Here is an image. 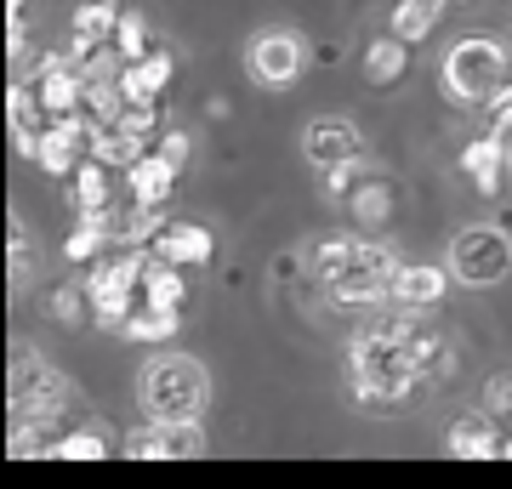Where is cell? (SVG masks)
Returning a JSON list of instances; mask_svg holds the SVG:
<instances>
[{
  "mask_svg": "<svg viewBox=\"0 0 512 489\" xmlns=\"http://www.w3.org/2000/svg\"><path fill=\"white\" fill-rule=\"evenodd\" d=\"M148 251L160 256V262H171V268H205L211 256H217V239H211V228H200V222H177V217H165L160 239L148 245Z\"/></svg>",
  "mask_w": 512,
  "mask_h": 489,
  "instance_id": "cell-11",
  "label": "cell"
},
{
  "mask_svg": "<svg viewBox=\"0 0 512 489\" xmlns=\"http://www.w3.org/2000/svg\"><path fill=\"white\" fill-rule=\"evenodd\" d=\"M501 455H507V461H512V433H507V450H501Z\"/></svg>",
  "mask_w": 512,
  "mask_h": 489,
  "instance_id": "cell-33",
  "label": "cell"
},
{
  "mask_svg": "<svg viewBox=\"0 0 512 489\" xmlns=\"http://www.w3.org/2000/svg\"><path fill=\"white\" fill-rule=\"evenodd\" d=\"M80 302H86V290H52V296H46V313H52L57 325H74V319H80Z\"/></svg>",
  "mask_w": 512,
  "mask_h": 489,
  "instance_id": "cell-28",
  "label": "cell"
},
{
  "mask_svg": "<svg viewBox=\"0 0 512 489\" xmlns=\"http://www.w3.org/2000/svg\"><path fill=\"white\" fill-rule=\"evenodd\" d=\"M69 182H74V205H80V217H103V211L114 205V171L103 160H86Z\"/></svg>",
  "mask_w": 512,
  "mask_h": 489,
  "instance_id": "cell-19",
  "label": "cell"
},
{
  "mask_svg": "<svg viewBox=\"0 0 512 489\" xmlns=\"http://www.w3.org/2000/svg\"><path fill=\"white\" fill-rule=\"evenodd\" d=\"M171 188H177V165H165L160 154H143V160L126 171V194L137 205H154V211H160V205L171 200Z\"/></svg>",
  "mask_w": 512,
  "mask_h": 489,
  "instance_id": "cell-15",
  "label": "cell"
},
{
  "mask_svg": "<svg viewBox=\"0 0 512 489\" xmlns=\"http://www.w3.org/2000/svg\"><path fill=\"white\" fill-rule=\"evenodd\" d=\"M109 245H114V234H109V211H103V217H80V222H74V234L63 239V256L92 268V262L109 256Z\"/></svg>",
  "mask_w": 512,
  "mask_h": 489,
  "instance_id": "cell-20",
  "label": "cell"
},
{
  "mask_svg": "<svg viewBox=\"0 0 512 489\" xmlns=\"http://www.w3.org/2000/svg\"><path fill=\"white\" fill-rule=\"evenodd\" d=\"M114 52H120V63H143L148 52H160V46L148 40V18H143V12H131V6H126L120 35H114Z\"/></svg>",
  "mask_w": 512,
  "mask_h": 489,
  "instance_id": "cell-23",
  "label": "cell"
},
{
  "mask_svg": "<svg viewBox=\"0 0 512 489\" xmlns=\"http://www.w3.org/2000/svg\"><path fill=\"white\" fill-rule=\"evenodd\" d=\"M177 319H183V313L137 308V313L126 319V330H120V336H126V342H171V336H177Z\"/></svg>",
  "mask_w": 512,
  "mask_h": 489,
  "instance_id": "cell-22",
  "label": "cell"
},
{
  "mask_svg": "<svg viewBox=\"0 0 512 489\" xmlns=\"http://www.w3.org/2000/svg\"><path fill=\"white\" fill-rule=\"evenodd\" d=\"M57 461H103L109 455V438L92 433V427H69V433L57 438Z\"/></svg>",
  "mask_w": 512,
  "mask_h": 489,
  "instance_id": "cell-24",
  "label": "cell"
},
{
  "mask_svg": "<svg viewBox=\"0 0 512 489\" xmlns=\"http://www.w3.org/2000/svg\"><path fill=\"white\" fill-rule=\"evenodd\" d=\"M507 268H512L507 228L473 222V228H461L450 239V273H456L461 285H495V279H507Z\"/></svg>",
  "mask_w": 512,
  "mask_h": 489,
  "instance_id": "cell-7",
  "label": "cell"
},
{
  "mask_svg": "<svg viewBox=\"0 0 512 489\" xmlns=\"http://www.w3.org/2000/svg\"><path fill=\"white\" fill-rule=\"evenodd\" d=\"M302 63H308V52H302V35H296V29H262V35L251 40V74L268 91L296 86Z\"/></svg>",
  "mask_w": 512,
  "mask_h": 489,
  "instance_id": "cell-10",
  "label": "cell"
},
{
  "mask_svg": "<svg viewBox=\"0 0 512 489\" xmlns=\"http://www.w3.org/2000/svg\"><path fill=\"white\" fill-rule=\"evenodd\" d=\"M137 404L148 421H200L211 404V370L188 353H154L137 370Z\"/></svg>",
  "mask_w": 512,
  "mask_h": 489,
  "instance_id": "cell-3",
  "label": "cell"
},
{
  "mask_svg": "<svg viewBox=\"0 0 512 489\" xmlns=\"http://www.w3.org/2000/svg\"><path fill=\"white\" fill-rule=\"evenodd\" d=\"M484 410H490V416H507L512 410V370H495V376L484 381Z\"/></svg>",
  "mask_w": 512,
  "mask_h": 489,
  "instance_id": "cell-27",
  "label": "cell"
},
{
  "mask_svg": "<svg viewBox=\"0 0 512 489\" xmlns=\"http://www.w3.org/2000/svg\"><path fill=\"white\" fill-rule=\"evenodd\" d=\"M439 18H444V0H399L387 35H399L404 46H416V40H427L433 29H439Z\"/></svg>",
  "mask_w": 512,
  "mask_h": 489,
  "instance_id": "cell-21",
  "label": "cell"
},
{
  "mask_svg": "<svg viewBox=\"0 0 512 489\" xmlns=\"http://www.w3.org/2000/svg\"><path fill=\"white\" fill-rule=\"evenodd\" d=\"M148 262L154 251H109L103 262L86 268V308L97 313V325L109 330H126V319L143 308V279H148Z\"/></svg>",
  "mask_w": 512,
  "mask_h": 489,
  "instance_id": "cell-5",
  "label": "cell"
},
{
  "mask_svg": "<svg viewBox=\"0 0 512 489\" xmlns=\"http://www.w3.org/2000/svg\"><path fill=\"white\" fill-rule=\"evenodd\" d=\"M450 370H456L450 342L410 308L376 313L348 347V381H353V399L365 410H399V404H410L421 381L433 387Z\"/></svg>",
  "mask_w": 512,
  "mask_h": 489,
  "instance_id": "cell-1",
  "label": "cell"
},
{
  "mask_svg": "<svg viewBox=\"0 0 512 489\" xmlns=\"http://www.w3.org/2000/svg\"><path fill=\"white\" fill-rule=\"evenodd\" d=\"M325 188L336 194V200H353V188H359V165H336V171H325Z\"/></svg>",
  "mask_w": 512,
  "mask_h": 489,
  "instance_id": "cell-31",
  "label": "cell"
},
{
  "mask_svg": "<svg viewBox=\"0 0 512 489\" xmlns=\"http://www.w3.org/2000/svg\"><path fill=\"white\" fill-rule=\"evenodd\" d=\"M404 69H410V46H404L399 35H382V40H370L365 46V80L376 91L382 86H399Z\"/></svg>",
  "mask_w": 512,
  "mask_h": 489,
  "instance_id": "cell-18",
  "label": "cell"
},
{
  "mask_svg": "<svg viewBox=\"0 0 512 489\" xmlns=\"http://www.w3.org/2000/svg\"><path fill=\"white\" fill-rule=\"evenodd\" d=\"M399 268L404 262L387 251V245H376V239H313L308 245V273L319 279L325 296L348 302V308L387 302Z\"/></svg>",
  "mask_w": 512,
  "mask_h": 489,
  "instance_id": "cell-2",
  "label": "cell"
},
{
  "mask_svg": "<svg viewBox=\"0 0 512 489\" xmlns=\"http://www.w3.org/2000/svg\"><path fill=\"white\" fill-rule=\"evenodd\" d=\"M171 74H177L171 52H148L143 63H126L120 69V91H126V103H160L165 86H171Z\"/></svg>",
  "mask_w": 512,
  "mask_h": 489,
  "instance_id": "cell-14",
  "label": "cell"
},
{
  "mask_svg": "<svg viewBox=\"0 0 512 489\" xmlns=\"http://www.w3.org/2000/svg\"><path fill=\"white\" fill-rule=\"evenodd\" d=\"M23 6H29V0H6V12H12V18H18Z\"/></svg>",
  "mask_w": 512,
  "mask_h": 489,
  "instance_id": "cell-32",
  "label": "cell"
},
{
  "mask_svg": "<svg viewBox=\"0 0 512 489\" xmlns=\"http://www.w3.org/2000/svg\"><path fill=\"white\" fill-rule=\"evenodd\" d=\"M120 450L131 461H194L205 455V427L200 421H143L137 433H126Z\"/></svg>",
  "mask_w": 512,
  "mask_h": 489,
  "instance_id": "cell-8",
  "label": "cell"
},
{
  "mask_svg": "<svg viewBox=\"0 0 512 489\" xmlns=\"http://www.w3.org/2000/svg\"><path fill=\"white\" fill-rule=\"evenodd\" d=\"M348 211H353L359 222H365V228L387 222V211H393V194H387V182L365 177V182H359V194H353V205H348Z\"/></svg>",
  "mask_w": 512,
  "mask_h": 489,
  "instance_id": "cell-25",
  "label": "cell"
},
{
  "mask_svg": "<svg viewBox=\"0 0 512 489\" xmlns=\"http://www.w3.org/2000/svg\"><path fill=\"white\" fill-rule=\"evenodd\" d=\"M461 171H467V182H473L478 194H501V171H507V154H501V143H495L490 131H484V137H473V143L461 148Z\"/></svg>",
  "mask_w": 512,
  "mask_h": 489,
  "instance_id": "cell-16",
  "label": "cell"
},
{
  "mask_svg": "<svg viewBox=\"0 0 512 489\" xmlns=\"http://www.w3.org/2000/svg\"><path fill=\"white\" fill-rule=\"evenodd\" d=\"M490 137L501 143V154H507V171H512V91L501 97V109H495V126H490Z\"/></svg>",
  "mask_w": 512,
  "mask_h": 489,
  "instance_id": "cell-29",
  "label": "cell"
},
{
  "mask_svg": "<svg viewBox=\"0 0 512 489\" xmlns=\"http://www.w3.org/2000/svg\"><path fill=\"white\" fill-rule=\"evenodd\" d=\"M450 279H456L450 268H433V262H404L387 302H393V308H410V313H427V308H439V302H444Z\"/></svg>",
  "mask_w": 512,
  "mask_h": 489,
  "instance_id": "cell-13",
  "label": "cell"
},
{
  "mask_svg": "<svg viewBox=\"0 0 512 489\" xmlns=\"http://www.w3.org/2000/svg\"><path fill=\"white\" fill-rule=\"evenodd\" d=\"M188 148H194V143H188L183 131H165V137H160V148H154V154H160L165 165H177V171H183V165H188Z\"/></svg>",
  "mask_w": 512,
  "mask_h": 489,
  "instance_id": "cell-30",
  "label": "cell"
},
{
  "mask_svg": "<svg viewBox=\"0 0 512 489\" xmlns=\"http://www.w3.org/2000/svg\"><path fill=\"white\" fill-rule=\"evenodd\" d=\"M6 262H12V279H29L35 273V234L12 222V234H6Z\"/></svg>",
  "mask_w": 512,
  "mask_h": 489,
  "instance_id": "cell-26",
  "label": "cell"
},
{
  "mask_svg": "<svg viewBox=\"0 0 512 489\" xmlns=\"http://www.w3.org/2000/svg\"><path fill=\"white\" fill-rule=\"evenodd\" d=\"M69 381L57 364H46L35 347H18L12 359V427H40V433H69L63 416H69Z\"/></svg>",
  "mask_w": 512,
  "mask_h": 489,
  "instance_id": "cell-4",
  "label": "cell"
},
{
  "mask_svg": "<svg viewBox=\"0 0 512 489\" xmlns=\"http://www.w3.org/2000/svg\"><path fill=\"white\" fill-rule=\"evenodd\" d=\"M302 154H308L319 171H336V165H359V160H365V131L353 126L348 114H319V120H308Z\"/></svg>",
  "mask_w": 512,
  "mask_h": 489,
  "instance_id": "cell-9",
  "label": "cell"
},
{
  "mask_svg": "<svg viewBox=\"0 0 512 489\" xmlns=\"http://www.w3.org/2000/svg\"><path fill=\"white\" fill-rule=\"evenodd\" d=\"M183 302H188V273L154 256V262H148V279H143V308L183 313Z\"/></svg>",
  "mask_w": 512,
  "mask_h": 489,
  "instance_id": "cell-17",
  "label": "cell"
},
{
  "mask_svg": "<svg viewBox=\"0 0 512 489\" xmlns=\"http://www.w3.org/2000/svg\"><path fill=\"white\" fill-rule=\"evenodd\" d=\"M444 86L456 103H501L512 91V46H495L484 35L456 40L444 57Z\"/></svg>",
  "mask_w": 512,
  "mask_h": 489,
  "instance_id": "cell-6",
  "label": "cell"
},
{
  "mask_svg": "<svg viewBox=\"0 0 512 489\" xmlns=\"http://www.w3.org/2000/svg\"><path fill=\"white\" fill-rule=\"evenodd\" d=\"M444 450L461 455V461H490V455L507 450V433L495 427L490 410H467V416L450 421V433H444Z\"/></svg>",
  "mask_w": 512,
  "mask_h": 489,
  "instance_id": "cell-12",
  "label": "cell"
}]
</instances>
